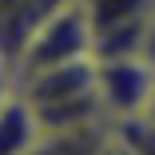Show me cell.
Here are the masks:
<instances>
[{"label":"cell","mask_w":155,"mask_h":155,"mask_svg":"<svg viewBox=\"0 0 155 155\" xmlns=\"http://www.w3.org/2000/svg\"><path fill=\"white\" fill-rule=\"evenodd\" d=\"M16 91L36 111L40 131H80L96 123H111L96 87V56L16 76Z\"/></svg>","instance_id":"1"},{"label":"cell","mask_w":155,"mask_h":155,"mask_svg":"<svg viewBox=\"0 0 155 155\" xmlns=\"http://www.w3.org/2000/svg\"><path fill=\"white\" fill-rule=\"evenodd\" d=\"M91 56V24H87V12L80 0L64 4L60 12H52L32 40L24 44L20 60L12 64L16 76H28V72H40V68H56V64H68V60H84Z\"/></svg>","instance_id":"2"},{"label":"cell","mask_w":155,"mask_h":155,"mask_svg":"<svg viewBox=\"0 0 155 155\" xmlns=\"http://www.w3.org/2000/svg\"><path fill=\"white\" fill-rule=\"evenodd\" d=\"M155 84V68L147 64L143 56H104L96 60V87L107 119H131L143 111L147 96Z\"/></svg>","instance_id":"3"},{"label":"cell","mask_w":155,"mask_h":155,"mask_svg":"<svg viewBox=\"0 0 155 155\" xmlns=\"http://www.w3.org/2000/svg\"><path fill=\"white\" fill-rule=\"evenodd\" d=\"M72 0H0V60L12 68L32 32Z\"/></svg>","instance_id":"4"},{"label":"cell","mask_w":155,"mask_h":155,"mask_svg":"<svg viewBox=\"0 0 155 155\" xmlns=\"http://www.w3.org/2000/svg\"><path fill=\"white\" fill-rule=\"evenodd\" d=\"M40 119L28 107V100L20 91H12L8 104L0 107V155H28L40 139Z\"/></svg>","instance_id":"5"},{"label":"cell","mask_w":155,"mask_h":155,"mask_svg":"<svg viewBox=\"0 0 155 155\" xmlns=\"http://www.w3.org/2000/svg\"><path fill=\"white\" fill-rule=\"evenodd\" d=\"M107 139H111V123H96L80 131H44L28 155H100Z\"/></svg>","instance_id":"6"},{"label":"cell","mask_w":155,"mask_h":155,"mask_svg":"<svg viewBox=\"0 0 155 155\" xmlns=\"http://www.w3.org/2000/svg\"><path fill=\"white\" fill-rule=\"evenodd\" d=\"M115 139L123 143L127 155H155V123H147L143 115H131V119H115Z\"/></svg>","instance_id":"7"},{"label":"cell","mask_w":155,"mask_h":155,"mask_svg":"<svg viewBox=\"0 0 155 155\" xmlns=\"http://www.w3.org/2000/svg\"><path fill=\"white\" fill-rule=\"evenodd\" d=\"M139 56L147 60V64L155 68V8L147 12V20H143V40H139Z\"/></svg>","instance_id":"8"},{"label":"cell","mask_w":155,"mask_h":155,"mask_svg":"<svg viewBox=\"0 0 155 155\" xmlns=\"http://www.w3.org/2000/svg\"><path fill=\"white\" fill-rule=\"evenodd\" d=\"M12 91H16V72L4 64V60H0V107L8 104V96H12Z\"/></svg>","instance_id":"9"},{"label":"cell","mask_w":155,"mask_h":155,"mask_svg":"<svg viewBox=\"0 0 155 155\" xmlns=\"http://www.w3.org/2000/svg\"><path fill=\"white\" fill-rule=\"evenodd\" d=\"M147 123H155V84H151V96H147V104H143V111H139Z\"/></svg>","instance_id":"10"}]
</instances>
